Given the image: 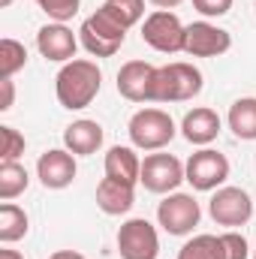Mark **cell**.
<instances>
[{
	"label": "cell",
	"instance_id": "obj_2",
	"mask_svg": "<svg viewBox=\"0 0 256 259\" xmlns=\"http://www.w3.org/2000/svg\"><path fill=\"white\" fill-rule=\"evenodd\" d=\"M124 39H127V27L109 9H103V6L91 18H84L81 27H78V42L94 58H112V55H118V49L124 46Z\"/></svg>",
	"mask_w": 256,
	"mask_h": 259
},
{
	"label": "cell",
	"instance_id": "obj_4",
	"mask_svg": "<svg viewBox=\"0 0 256 259\" xmlns=\"http://www.w3.org/2000/svg\"><path fill=\"white\" fill-rule=\"evenodd\" d=\"M175 121L163 109H139L127 124L130 142L139 151H160L175 139Z\"/></svg>",
	"mask_w": 256,
	"mask_h": 259
},
{
	"label": "cell",
	"instance_id": "obj_25",
	"mask_svg": "<svg viewBox=\"0 0 256 259\" xmlns=\"http://www.w3.org/2000/svg\"><path fill=\"white\" fill-rule=\"evenodd\" d=\"M21 154H24V136L15 127L3 124L0 127V163H18Z\"/></svg>",
	"mask_w": 256,
	"mask_h": 259
},
{
	"label": "cell",
	"instance_id": "obj_18",
	"mask_svg": "<svg viewBox=\"0 0 256 259\" xmlns=\"http://www.w3.org/2000/svg\"><path fill=\"white\" fill-rule=\"evenodd\" d=\"M139 175H142V160L136 154V148L130 145H115L109 148L106 154V178H115V181H127V184H139Z\"/></svg>",
	"mask_w": 256,
	"mask_h": 259
},
{
	"label": "cell",
	"instance_id": "obj_16",
	"mask_svg": "<svg viewBox=\"0 0 256 259\" xmlns=\"http://www.w3.org/2000/svg\"><path fill=\"white\" fill-rule=\"evenodd\" d=\"M97 205L103 214L109 217H121L136 205V187L127 181H115V178H103L97 184Z\"/></svg>",
	"mask_w": 256,
	"mask_h": 259
},
{
	"label": "cell",
	"instance_id": "obj_15",
	"mask_svg": "<svg viewBox=\"0 0 256 259\" xmlns=\"http://www.w3.org/2000/svg\"><path fill=\"white\" fill-rule=\"evenodd\" d=\"M181 133H184V139L190 145H202L205 148V145H211L220 136V115L214 109H208V106H196V109H190L184 115Z\"/></svg>",
	"mask_w": 256,
	"mask_h": 259
},
{
	"label": "cell",
	"instance_id": "obj_6",
	"mask_svg": "<svg viewBox=\"0 0 256 259\" xmlns=\"http://www.w3.org/2000/svg\"><path fill=\"white\" fill-rule=\"evenodd\" d=\"M184 175L193 190H202V193L220 190L229 178V160L214 148H202L184 163Z\"/></svg>",
	"mask_w": 256,
	"mask_h": 259
},
{
	"label": "cell",
	"instance_id": "obj_32",
	"mask_svg": "<svg viewBox=\"0 0 256 259\" xmlns=\"http://www.w3.org/2000/svg\"><path fill=\"white\" fill-rule=\"evenodd\" d=\"M0 259H24V256H21L18 250H9V247H3V250H0Z\"/></svg>",
	"mask_w": 256,
	"mask_h": 259
},
{
	"label": "cell",
	"instance_id": "obj_20",
	"mask_svg": "<svg viewBox=\"0 0 256 259\" xmlns=\"http://www.w3.org/2000/svg\"><path fill=\"white\" fill-rule=\"evenodd\" d=\"M30 229V220H27V211L18 208L15 202H3L0 205V241L3 244H15L27 235Z\"/></svg>",
	"mask_w": 256,
	"mask_h": 259
},
{
	"label": "cell",
	"instance_id": "obj_34",
	"mask_svg": "<svg viewBox=\"0 0 256 259\" xmlns=\"http://www.w3.org/2000/svg\"><path fill=\"white\" fill-rule=\"evenodd\" d=\"M253 256H256V250H253Z\"/></svg>",
	"mask_w": 256,
	"mask_h": 259
},
{
	"label": "cell",
	"instance_id": "obj_29",
	"mask_svg": "<svg viewBox=\"0 0 256 259\" xmlns=\"http://www.w3.org/2000/svg\"><path fill=\"white\" fill-rule=\"evenodd\" d=\"M0 88H3L0 112H9V109H12V100H15V84H12V78H0Z\"/></svg>",
	"mask_w": 256,
	"mask_h": 259
},
{
	"label": "cell",
	"instance_id": "obj_23",
	"mask_svg": "<svg viewBox=\"0 0 256 259\" xmlns=\"http://www.w3.org/2000/svg\"><path fill=\"white\" fill-rule=\"evenodd\" d=\"M103 9H109L127 30L145 18V0H106Z\"/></svg>",
	"mask_w": 256,
	"mask_h": 259
},
{
	"label": "cell",
	"instance_id": "obj_7",
	"mask_svg": "<svg viewBox=\"0 0 256 259\" xmlns=\"http://www.w3.org/2000/svg\"><path fill=\"white\" fill-rule=\"evenodd\" d=\"M187 181L184 175V163L172 154H148L142 160V175H139V184L151 193H175L178 184Z\"/></svg>",
	"mask_w": 256,
	"mask_h": 259
},
{
	"label": "cell",
	"instance_id": "obj_35",
	"mask_svg": "<svg viewBox=\"0 0 256 259\" xmlns=\"http://www.w3.org/2000/svg\"><path fill=\"white\" fill-rule=\"evenodd\" d=\"M253 259H256V256H253Z\"/></svg>",
	"mask_w": 256,
	"mask_h": 259
},
{
	"label": "cell",
	"instance_id": "obj_24",
	"mask_svg": "<svg viewBox=\"0 0 256 259\" xmlns=\"http://www.w3.org/2000/svg\"><path fill=\"white\" fill-rule=\"evenodd\" d=\"M217 259H250V244L241 232L229 229L217 235Z\"/></svg>",
	"mask_w": 256,
	"mask_h": 259
},
{
	"label": "cell",
	"instance_id": "obj_5",
	"mask_svg": "<svg viewBox=\"0 0 256 259\" xmlns=\"http://www.w3.org/2000/svg\"><path fill=\"white\" fill-rule=\"evenodd\" d=\"M142 42H148L160 55H178L187 42V24H181L172 9H154L142 21Z\"/></svg>",
	"mask_w": 256,
	"mask_h": 259
},
{
	"label": "cell",
	"instance_id": "obj_26",
	"mask_svg": "<svg viewBox=\"0 0 256 259\" xmlns=\"http://www.w3.org/2000/svg\"><path fill=\"white\" fill-rule=\"evenodd\" d=\"M178 259H217V235H193L178 250Z\"/></svg>",
	"mask_w": 256,
	"mask_h": 259
},
{
	"label": "cell",
	"instance_id": "obj_31",
	"mask_svg": "<svg viewBox=\"0 0 256 259\" xmlns=\"http://www.w3.org/2000/svg\"><path fill=\"white\" fill-rule=\"evenodd\" d=\"M151 3H154L157 9H175V6H178V3H184V0H151Z\"/></svg>",
	"mask_w": 256,
	"mask_h": 259
},
{
	"label": "cell",
	"instance_id": "obj_13",
	"mask_svg": "<svg viewBox=\"0 0 256 259\" xmlns=\"http://www.w3.org/2000/svg\"><path fill=\"white\" fill-rule=\"evenodd\" d=\"M157 66L148 61H127L118 69V94L130 103H154Z\"/></svg>",
	"mask_w": 256,
	"mask_h": 259
},
{
	"label": "cell",
	"instance_id": "obj_11",
	"mask_svg": "<svg viewBox=\"0 0 256 259\" xmlns=\"http://www.w3.org/2000/svg\"><path fill=\"white\" fill-rule=\"evenodd\" d=\"M232 49V36L229 30L211 24V21H193L187 24V42L184 52L190 58H220Z\"/></svg>",
	"mask_w": 256,
	"mask_h": 259
},
{
	"label": "cell",
	"instance_id": "obj_3",
	"mask_svg": "<svg viewBox=\"0 0 256 259\" xmlns=\"http://www.w3.org/2000/svg\"><path fill=\"white\" fill-rule=\"evenodd\" d=\"M202 94V72L187 61L157 66L154 103H187Z\"/></svg>",
	"mask_w": 256,
	"mask_h": 259
},
{
	"label": "cell",
	"instance_id": "obj_33",
	"mask_svg": "<svg viewBox=\"0 0 256 259\" xmlns=\"http://www.w3.org/2000/svg\"><path fill=\"white\" fill-rule=\"evenodd\" d=\"M0 6H3V9H6V6H12V0H0Z\"/></svg>",
	"mask_w": 256,
	"mask_h": 259
},
{
	"label": "cell",
	"instance_id": "obj_27",
	"mask_svg": "<svg viewBox=\"0 0 256 259\" xmlns=\"http://www.w3.org/2000/svg\"><path fill=\"white\" fill-rule=\"evenodd\" d=\"M36 6L52 18V21H61L66 24L75 12H78V6H81V0H36Z\"/></svg>",
	"mask_w": 256,
	"mask_h": 259
},
{
	"label": "cell",
	"instance_id": "obj_8",
	"mask_svg": "<svg viewBox=\"0 0 256 259\" xmlns=\"http://www.w3.org/2000/svg\"><path fill=\"white\" fill-rule=\"evenodd\" d=\"M118 253L121 259H157L160 256V235L154 223L145 217H130L118 229Z\"/></svg>",
	"mask_w": 256,
	"mask_h": 259
},
{
	"label": "cell",
	"instance_id": "obj_1",
	"mask_svg": "<svg viewBox=\"0 0 256 259\" xmlns=\"http://www.w3.org/2000/svg\"><path fill=\"white\" fill-rule=\"evenodd\" d=\"M103 88V72L100 66L88 58H75L69 64L61 66L58 78H55V94H58V103L69 109V112H81L88 109L97 94Z\"/></svg>",
	"mask_w": 256,
	"mask_h": 259
},
{
	"label": "cell",
	"instance_id": "obj_12",
	"mask_svg": "<svg viewBox=\"0 0 256 259\" xmlns=\"http://www.w3.org/2000/svg\"><path fill=\"white\" fill-rule=\"evenodd\" d=\"M75 154L66 148H52L46 154H39L36 160V178L46 190H64L75 181Z\"/></svg>",
	"mask_w": 256,
	"mask_h": 259
},
{
	"label": "cell",
	"instance_id": "obj_19",
	"mask_svg": "<svg viewBox=\"0 0 256 259\" xmlns=\"http://www.w3.org/2000/svg\"><path fill=\"white\" fill-rule=\"evenodd\" d=\"M226 124L229 130L244 139V142H253L256 139V97H241L229 106V115H226Z\"/></svg>",
	"mask_w": 256,
	"mask_h": 259
},
{
	"label": "cell",
	"instance_id": "obj_21",
	"mask_svg": "<svg viewBox=\"0 0 256 259\" xmlns=\"http://www.w3.org/2000/svg\"><path fill=\"white\" fill-rule=\"evenodd\" d=\"M30 184V175L21 163H0V199L3 202H12L27 190Z\"/></svg>",
	"mask_w": 256,
	"mask_h": 259
},
{
	"label": "cell",
	"instance_id": "obj_17",
	"mask_svg": "<svg viewBox=\"0 0 256 259\" xmlns=\"http://www.w3.org/2000/svg\"><path fill=\"white\" fill-rule=\"evenodd\" d=\"M64 145L75 157H91V154H97L103 148V127L97 121H88V118L72 121L64 130Z\"/></svg>",
	"mask_w": 256,
	"mask_h": 259
},
{
	"label": "cell",
	"instance_id": "obj_14",
	"mask_svg": "<svg viewBox=\"0 0 256 259\" xmlns=\"http://www.w3.org/2000/svg\"><path fill=\"white\" fill-rule=\"evenodd\" d=\"M36 49L46 61L52 64H69L75 61V49H78V36L61 24V21H52V24H42L36 30Z\"/></svg>",
	"mask_w": 256,
	"mask_h": 259
},
{
	"label": "cell",
	"instance_id": "obj_10",
	"mask_svg": "<svg viewBox=\"0 0 256 259\" xmlns=\"http://www.w3.org/2000/svg\"><path fill=\"white\" fill-rule=\"evenodd\" d=\"M208 214L217 226L235 229L253 217V202H250L247 190H241V187H220V190H214L211 202H208Z\"/></svg>",
	"mask_w": 256,
	"mask_h": 259
},
{
	"label": "cell",
	"instance_id": "obj_9",
	"mask_svg": "<svg viewBox=\"0 0 256 259\" xmlns=\"http://www.w3.org/2000/svg\"><path fill=\"white\" fill-rule=\"evenodd\" d=\"M157 220L169 235H190L202 220V208L190 193H169L157 205Z\"/></svg>",
	"mask_w": 256,
	"mask_h": 259
},
{
	"label": "cell",
	"instance_id": "obj_30",
	"mask_svg": "<svg viewBox=\"0 0 256 259\" xmlns=\"http://www.w3.org/2000/svg\"><path fill=\"white\" fill-rule=\"evenodd\" d=\"M49 259H84L78 250H58V253H52Z\"/></svg>",
	"mask_w": 256,
	"mask_h": 259
},
{
	"label": "cell",
	"instance_id": "obj_28",
	"mask_svg": "<svg viewBox=\"0 0 256 259\" xmlns=\"http://www.w3.org/2000/svg\"><path fill=\"white\" fill-rule=\"evenodd\" d=\"M193 9L202 12L205 18H220L232 9V0H193Z\"/></svg>",
	"mask_w": 256,
	"mask_h": 259
},
{
	"label": "cell",
	"instance_id": "obj_22",
	"mask_svg": "<svg viewBox=\"0 0 256 259\" xmlns=\"http://www.w3.org/2000/svg\"><path fill=\"white\" fill-rule=\"evenodd\" d=\"M27 64V49L12 39V36H3L0 39V78H12L18 69H24Z\"/></svg>",
	"mask_w": 256,
	"mask_h": 259
}]
</instances>
